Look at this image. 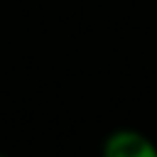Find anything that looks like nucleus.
Wrapping results in <instances>:
<instances>
[{"instance_id": "nucleus-1", "label": "nucleus", "mask_w": 157, "mask_h": 157, "mask_svg": "<svg viewBox=\"0 0 157 157\" xmlns=\"http://www.w3.org/2000/svg\"><path fill=\"white\" fill-rule=\"evenodd\" d=\"M101 152L105 157H157V145L142 130L118 128L103 137Z\"/></svg>"}]
</instances>
